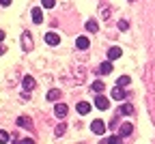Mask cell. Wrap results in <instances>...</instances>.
Returning <instances> with one entry per match:
<instances>
[{"label":"cell","instance_id":"25","mask_svg":"<svg viewBox=\"0 0 155 144\" xmlns=\"http://www.w3.org/2000/svg\"><path fill=\"white\" fill-rule=\"evenodd\" d=\"M19 144H35V140H32V138H22V140H19Z\"/></svg>","mask_w":155,"mask_h":144},{"label":"cell","instance_id":"8","mask_svg":"<svg viewBox=\"0 0 155 144\" xmlns=\"http://www.w3.org/2000/svg\"><path fill=\"white\" fill-rule=\"evenodd\" d=\"M54 114H56L58 118H65V116H67V106H65V103H56V106H54Z\"/></svg>","mask_w":155,"mask_h":144},{"label":"cell","instance_id":"20","mask_svg":"<svg viewBox=\"0 0 155 144\" xmlns=\"http://www.w3.org/2000/svg\"><path fill=\"white\" fill-rule=\"evenodd\" d=\"M131 112H134V108H131L129 103H123V106H121V114H131Z\"/></svg>","mask_w":155,"mask_h":144},{"label":"cell","instance_id":"14","mask_svg":"<svg viewBox=\"0 0 155 144\" xmlns=\"http://www.w3.org/2000/svg\"><path fill=\"white\" fill-rule=\"evenodd\" d=\"M17 125H19V127H32V120H30L28 116H19V118H17Z\"/></svg>","mask_w":155,"mask_h":144},{"label":"cell","instance_id":"16","mask_svg":"<svg viewBox=\"0 0 155 144\" xmlns=\"http://www.w3.org/2000/svg\"><path fill=\"white\" fill-rule=\"evenodd\" d=\"M116 86H121V88L129 86V75H121L119 80H116Z\"/></svg>","mask_w":155,"mask_h":144},{"label":"cell","instance_id":"23","mask_svg":"<svg viewBox=\"0 0 155 144\" xmlns=\"http://www.w3.org/2000/svg\"><path fill=\"white\" fill-rule=\"evenodd\" d=\"M41 5H43L45 9H52V7L56 5V0H41Z\"/></svg>","mask_w":155,"mask_h":144},{"label":"cell","instance_id":"12","mask_svg":"<svg viewBox=\"0 0 155 144\" xmlns=\"http://www.w3.org/2000/svg\"><path fill=\"white\" fill-rule=\"evenodd\" d=\"M78 112H80V114H88V112H91V103L80 101V103H78Z\"/></svg>","mask_w":155,"mask_h":144},{"label":"cell","instance_id":"18","mask_svg":"<svg viewBox=\"0 0 155 144\" xmlns=\"http://www.w3.org/2000/svg\"><path fill=\"white\" fill-rule=\"evenodd\" d=\"M61 99V90H50L48 93V101H58Z\"/></svg>","mask_w":155,"mask_h":144},{"label":"cell","instance_id":"17","mask_svg":"<svg viewBox=\"0 0 155 144\" xmlns=\"http://www.w3.org/2000/svg\"><path fill=\"white\" fill-rule=\"evenodd\" d=\"M99 73H112V63H110V60L99 65Z\"/></svg>","mask_w":155,"mask_h":144},{"label":"cell","instance_id":"28","mask_svg":"<svg viewBox=\"0 0 155 144\" xmlns=\"http://www.w3.org/2000/svg\"><path fill=\"white\" fill-rule=\"evenodd\" d=\"M2 39H5V32H2V30H0V43H2Z\"/></svg>","mask_w":155,"mask_h":144},{"label":"cell","instance_id":"5","mask_svg":"<svg viewBox=\"0 0 155 144\" xmlns=\"http://www.w3.org/2000/svg\"><path fill=\"white\" fill-rule=\"evenodd\" d=\"M127 97V90H123L121 86H116V88H112V99H116V101H123Z\"/></svg>","mask_w":155,"mask_h":144},{"label":"cell","instance_id":"15","mask_svg":"<svg viewBox=\"0 0 155 144\" xmlns=\"http://www.w3.org/2000/svg\"><path fill=\"white\" fill-rule=\"evenodd\" d=\"M86 30L88 32H97V30H99V24H97L95 19H88V22H86Z\"/></svg>","mask_w":155,"mask_h":144},{"label":"cell","instance_id":"21","mask_svg":"<svg viewBox=\"0 0 155 144\" xmlns=\"http://www.w3.org/2000/svg\"><path fill=\"white\" fill-rule=\"evenodd\" d=\"M0 142H2V144H9V133L2 131V129H0Z\"/></svg>","mask_w":155,"mask_h":144},{"label":"cell","instance_id":"19","mask_svg":"<svg viewBox=\"0 0 155 144\" xmlns=\"http://www.w3.org/2000/svg\"><path fill=\"white\" fill-rule=\"evenodd\" d=\"M65 129H67V125H65V123H61V125L54 129V133H56V136H63V133H65Z\"/></svg>","mask_w":155,"mask_h":144},{"label":"cell","instance_id":"13","mask_svg":"<svg viewBox=\"0 0 155 144\" xmlns=\"http://www.w3.org/2000/svg\"><path fill=\"white\" fill-rule=\"evenodd\" d=\"M91 90H93L95 95H99V93L104 90V82H99V80H97V82H93V84H91Z\"/></svg>","mask_w":155,"mask_h":144},{"label":"cell","instance_id":"1","mask_svg":"<svg viewBox=\"0 0 155 144\" xmlns=\"http://www.w3.org/2000/svg\"><path fill=\"white\" fill-rule=\"evenodd\" d=\"M91 131H93V133H97V136H101V133L106 131L104 120H93V123H91Z\"/></svg>","mask_w":155,"mask_h":144},{"label":"cell","instance_id":"29","mask_svg":"<svg viewBox=\"0 0 155 144\" xmlns=\"http://www.w3.org/2000/svg\"><path fill=\"white\" fill-rule=\"evenodd\" d=\"M5 54V47H2V43H0V56H2Z\"/></svg>","mask_w":155,"mask_h":144},{"label":"cell","instance_id":"4","mask_svg":"<svg viewBox=\"0 0 155 144\" xmlns=\"http://www.w3.org/2000/svg\"><path fill=\"white\" fill-rule=\"evenodd\" d=\"M22 86H24V90H32V88L37 86V82H35V77L24 75V80H22Z\"/></svg>","mask_w":155,"mask_h":144},{"label":"cell","instance_id":"9","mask_svg":"<svg viewBox=\"0 0 155 144\" xmlns=\"http://www.w3.org/2000/svg\"><path fill=\"white\" fill-rule=\"evenodd\" d=\"M121 54H123V52H121V47H116V45H114V47H110V50H108V60L112 63V60L121 58Z\"/></svg>","mask_w":155,"mask_h":144},{"label":"cell","instance_id":"26","mask_svg":"<svg viewBox=\"0 0 155 144\" xmlns=\"http://www.w3.org/2000/svg\"><path fill=\"white\" fill-rule=\"evenodd\" d=\"M101 15H104V17H108V15H110V11H108V5H101Z\"/></svg>","mask_w":155,"mask_h":144},{"label":"cell","instance_id":"22","mask_svg":"<svg viewBox=\"0 0 155 144\" xmlns=\"http://www.w3.org/2000/svg\"><path fill=\"white\" fill-rule=\"evenodd\" d=\"M108 144H123V142H121V136H112V138H108Z\"/></svg>","mask_w":155,"mask_h":144},{"label":"cell","instance_id":"11","mask_svg":"<svg viewBox=\"0 0 155 144\" xmlns=\"http://www.w3.org/2000/svg\"><path fill=\"white\" fill-rule=\"evenodd\" d=\"M88 45H91V43H88L86 37H78V39H75V47H78V50H88Z\"/></svg>","mask_w":155,"mask_h":144},{"label":"cell","instance_id":"6","mask_svg":"<svg viewBox=\"0 0 155 144\" xmlns=\"http://www.w3.org/2000/svg\"><path fill=\"white\" fill-rule=\"evenodd\" d=\"M134 131V125H131V123H123V125L119 127V136L121 138H125V136H129Z\"/></svg>","mask_w":155,"mask_h":144},{"label":"cell","instance_id":"7","mask_svg":"<svg viewBox=\"0 0 155 144\" xmlns=\"http://www.w3.org/2000/svg\"><path fill=\"white\" fill-rule=\"evenodd\" d=\"M45 43L48 45H58V43H61V37H58L56 32H48L45 34Z\"/></svg>","mask_w":155,"mask_h":144},{"label":"cell","instance_id":"27","mask_svg":"<svg viewBox=\"0 0 155 144\" xmlns=\"http://www.w3.org/2000/svg\"><path fill=\"white\" fill-rule=\"evenodd\" d=\"M11 2H13V0H0V5H2V7H9Z\"/></svg>","mask_w":155,"mask_h":144},{"label":"cell","instance_id":"10","mask_svg":"<svg viewBox=\"0 0 155 144\" xmlns=\"http://www.w3.org/2000/svg\"><path fill=\"white\" fill-rule=\"evenodd\" d=\"M30 15H32V22H35V24H41V22H43V11L39 9V7H35Z\"/></svg>","mask_w":155,"mask_h":144},{"label":"cell","instance_id":"24","mask_svg":"<svg viewBox=\"0 0 155 144\" xmlns=\"http://www.w3.org/2000/svg\"><path fill=\"white\" fill-rule=\"evenodd\" d=\"M129 24H127V19H119V30H127Z\"/></svg>","mask_w":155,"mask_h":144},{"label":"cell","instance_id":"3","mask_svg":"<svg viewBox=\"0 0 155 144\" xmlns=\"http://www.w3.org/2000/svg\"><path fill=\"white\" fill-rule=\"evenodd\" d=\"M108 106H110V101H108L106 97H101V95H97V97H95V108H99V110H108Z\"/></svg>","mask_w":155,"mask_h":144},{"label":"cell","instance_id":"2","mask_svg":"<svg viewBox=\"0 0 155 144\" xmlns=\"http://www.w3.org/2000/svg\"><path fill=\"white\" fill-rule=\"evenodd\" d=\"M22 47H24L26 52H30V50L35 47V43H32V37H30V32H24V34H22Z\"/></svg>","mask_w":155,"mask_h":144}]
</instances>
